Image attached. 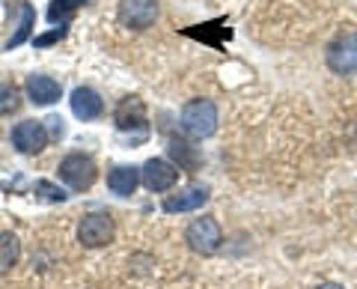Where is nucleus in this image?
Segmentation results:
<instances>
[{
  "label": "nucleus",
  "mask_w": 357,
  "mask_h": 289,
  "mask_svg": "<svg viewBox=\"0 0 357 289\" xmlns=\"http://www.w3.org/2000/svg\"><path fill=\"white\" fill-rule=\"evenodd\" d=\"M182 128L197 140L215 135V128H218L215 102H208V98H194V102H188L182 108Z\"/></svg>",
  "instance_id": "f257e3e1"
},
{
  "label": "nucleus",
  "mask_w": 357,
  "mask_h": 289,
  "mask_svg": "<svg viewBox=\"0 0 357 289\" xmlns=\"http://www.w3.org/2000/svg\"><path fill=\"white\" fill-rule=\"evenodd\" d=\"M185 242L194 253H203V257H211V253L220 251V242H223V232L220 224L215 218H197L191 221V227L185 230Z\"/></svg>",
  "instance_id": "f03ea898"
},
{
  "label": "nucleus",
  "mask_w": 357,
  "mask_h": 289,
  "mask_svg": "<svg viewBox=\"0 0 357 289\" xmlns=\"http://www.w3.org/2000/svg\"><path fill=\"white\" fill-rule=\"evenodd\" d=\"M96 176H98L96 161L84 152H72L60 161V179L69 188H75V191H86L96 182Z\"/></svg>",
  "instance_id": "7ed1b4c3"
},
{
  "label": "nucleus",
  "mask_w": 357,
  "mask_h": 289,
  "mask_svg": "<svg viewBox=\"0 0 357 289\" xmlns=\"http://www.w3.org/2000/svg\"><path fill=\"white\" fill-rule=\"evenodd\" d=\"M114 218L105 212L84 215V221L77 224V239H81L84 248H105V244L114 242Z\"/></svg>",
  "instance_id": "20e7f679"
},
{
  "label": "nucleus",
  "mask_w": 357,
  "mask_h": 289,
  "mask_svg": "<svg viewBox=\"0 0 357 289\" xmlns=\"http://www.w3.org/2000/svg\"><path fill=\"white\" fill-rule=\"evenodd\" d=\"M328 66L337 75H357V33H342L331 42Z\"/></svg>",
  "instance_id": "39448f33"
},
{
  "label": "nucleus",
  "mask_w": 357,
  "mask_h": 289,
  "mask_svg": "<svg viewBox=\"0 0 357 289\" xmlns=\"http://www.w3.org/2000/svg\"><path fill=\"white\" fill-rule=\"evenodd\" d=\"M116 18L122 27L146 30L155 24V18H158V3H155V0H122Z\"/></svg>",
  "instance_id": "423d86ee"
},
{
  "label": "nucleus",
  "mask_w": 357,
  "mask_h": 289,
  "mask_svg": "<svg viewBox=\"0 0 357 289\" xmlns=\"http://www.w3.org/2000/svg\"><path fill=\"white\" fill-rule=\"evenodd\" d=\"M13 143L18 152L24 155H36L45 149V143H48V128H45V122H36V119H24L18 122L13 128Z\"/></svg>",
  "instance_id": "0eeeda50"
},
{
  "label": "nucleus",
  "mask_w": 357,
  "mask_h": 289,
  "mask_svg": "<svg viewBox=\"0 0 357 289\" xmlns=\"http://www.w3.org/2000/svg\"><path fill=\"white\" fill-rule=\"evenodd\" d=\"M140 182L146 185L149 191H170L178 182V170L167 158H149L140 170Z\"/></svg>",
  "instance_id": "6e6552de"
},
{
  "label": "nucleus",
  "mask_w": 357,
  "mask_h": 289,
  "mask_svg": "<svg viewBox=\"0 0 357 289\" xmlns=\"http://www.w3.org/2000/svg\"><path fill=\"white\" fill-rule=\"evenodd\" d=\"M116 128L119 131H131V128H143L146 126V105L140 102L137 96H128V98H122V102L116 105Z\"/></svg>",
  "instance_id": "1a4fd4ad"
},
{
  "label": "nucleus",
  "mask_w": 357,
  "mask_h": 289,
  "mask_svg": "<svg viewBox=\"0 0 357 289\" xmlns=\"http://www.w3.org/2000/svg\"><path fill=\"white\" fill-rule=\"evenodd\" d=\"M72 114L77 119H96L105 114V102L102 96H98L96 90H89V87H77V90L72 93Z\"/></svg>",
  "instance_id": "9d476101"
},
{
  "label": "nucleus",
  "mask_w": 357,
  "mask_h": 289,
  "mask_svg": "<svg viewBox=\"0 0 357 289\" xmlns=\"http://www.w3.org/2000/svg\"><path fill=\"white\" fill-rule=\"evenodd\" d=\"M208 203V188H188L182 194H173L164 200V212H197V209H203Z\"/></svg>",
  "instance_id": "9b49d317"
},
{
  "label": "nucleus",
  "mask_w": 357,
  "mask_h": 289,
  "mask_svg": "<svg viewBox=\"0 0 357 289\" xmlns=\"http://www.w3.org/2000/svg\"><path fill=\"white\" fill-rule=\"evenodd\" d=\"M185 36H191V39H199V42H206V45H215V48H223V42L232 39V30L227 27V21H208V24H197V27H185L182 30Z\"/></svg>",
  "instance_id": "f8f14e48"
},
{
  "label": "nucleus",
  "mask_w": 357,
  "mask_h": 289,
  "mask_svg": "<svg viewBox=\"0 0 357 289\" xmlns=\"http://www.w3.org/2000/svg\"><path fill=\"white\" fill-rule=\"evenodd\" d=\"M27 96L33 105H54L60 102V84L48 75H33L27 77Z\"/></svg>",
  "instance_id": "ddd939ff"
},
{
  "label": "nucleus",
  "mask_w": 357,
  "mask_h": 289,
  "mask_svg": "<svg viewBox=\"0 0 357 289\" xmlns=\"http://www.w3.org/2000/svg\"><path fill=\"white\" fill-rule=\"evenodd\" d=\"M137 182H140V170H134V168H114L107 173V188L119 197H131Z\"/></svg>",
  "instance_id": "4468645a"
},
{
  "label": "nucleus",
  "mask_w": 357,
  "mask_h": 289,
  "mask_svg": "<svg viewBox=\"0 0 357 289\" xmlns=\"http://www.w3.org/2000/svg\"><path fill=\"white\" fill-rule=\"evenodd\" d=\"M21 257V242L15 232H0V274L13 272V265Z\"/></svg>",
  "instance_id": "2eb2a0df"
},
{
  "label": "nucleus",
  "mask_w": 357,
  "mask_h": 289,
  "mask_svg": "<svg viewBox=\"0 0 357 289\" xmlns=\"http://www.w3.org/2000/svg\"><path fill=\"white\" fill-rule=\"evenodd\" d=\"M18 9H21V21H18V30L13 33V39H9V48H18L21 42H27V39H30L33 24H36V9H33L30 3H24V0H18Z\"/></svg>",
  "instance_id": "dca6fc26"
},
{
  "label": "nucleus",
  "mask_w": 357,
  "mask_h": 289,
  "mask_svg": "<svg viewBox=\"0 0 357 289\" xmlns=\"http://www.w3.org/2000/svg\"><path fill=\"white\" fill-rule=\"evenodd\" d=\"M170 155L178 161V168L182 170H197L199 168V152L191 147V143H185V140H170Z\"/></svg>",
  "instance_id": "f3484780"
},
{
  "label": "nucleus",
  "mask_w": 357,
  "mask_h": 289,
  "mask_svg": "<svg viewBox=\"0 0 357 289\" xmlns=\"http://www.w3.org/2000/svg\"><path fill=\"white\" fill-rule=\"evenodd\" d=\"M86 3V0H51V6H48V21L51 24H66L77 9H81Z\"/></svg>",
  "instance_id": "a211bd4d"
},
{
  "label": "nucleus",
  "mask_w": 357,
  "mask_h": 289,
  "mask_svg": "<svg viewBox=\"0 0 357 289\" xmlns=\"http://www.w3.org/2000/svg\"><path fill=\"white\" fill-rule=\"evenodd\" d=\"M36 194H39L42 200H48V203H63V200H66V191H63V188L51 185V182H45V179L36 182Z\"/></svg>",
  "instance_id": "6ab92c4d"
},
{
  "label": "nucleus",
  "mask_w": 357,
  "mask_h": 289,
  "mask_svg": "<svg viewBox=\"0 0 357 289\" xmlns=\"http://www.w3.org/2000/svg\"><path fill=\"white\" fill-rule=\"evenodd\" d=\"M66 24L63 27H54V30H48V33H42V36H36L33 39V45L36 48H48V45H54V42H60V39H66Z\"/></svg>",
  "instance_id": "aec40b11"
},
{
  "label": "nucleus",
  "mask_w": 357,
  "mask_h": 289,
  "mask_svg": "<svg viewBox=\"0 0 357 289\" xmlns=\"http://www.w3.org/2000/svg\"><path fill=\"white\" fill-rule=\"evenodd\" d=\"M9 108H15V90L0 84V110H9Z\"/></svg>",
  "instance_id": "412c9836"
},
{
  "label": "nucleus",
  "mask_w": 357,
  "mask_h": 289,
  "mask_svg": "<svg viewBox=\"0 0 357 289\" xmlns=\"http://www.w3.org/2000/svg\"><path fill=\"white\" fill-rule=\"evenodd\" d=\"M45 122H48V126H51V131H54V138H60V135H63V119H60V117H48V119H45Z\"/></svg>",
  "instance_id": "4be33fe9"
},
{
  "label": "nucleus",
  "mask_w": 357,
  "mask_h": 289,
  "mask_svg": "<svg viewBox=\"0 0 357 289\" xmlns=\"http://www.w3.org/2000/svg\"><path fill=\"white\" fill-rule=\"evenodd\" d=\"M316 289H345V286H340V283H321V286H316Z\"/></svg>",
  "instance_id": "5701e85b"
}]
</instances>
